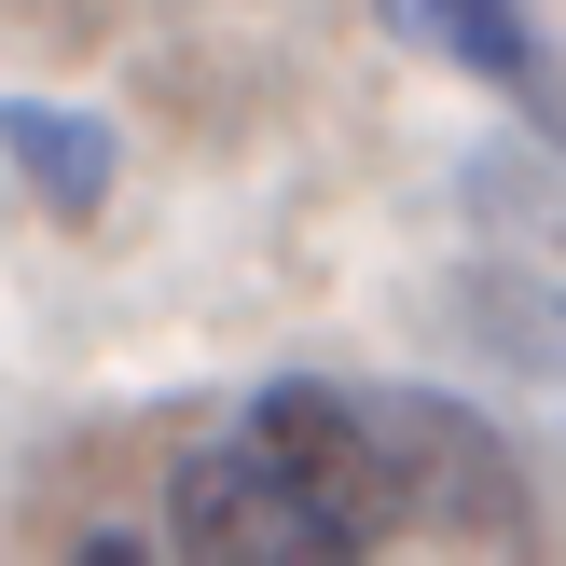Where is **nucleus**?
Returning a JSON list of instances; mask_svg holds the SVG:
<instances>
[{
    "mask_svg": "<svg viewBox=\"0 0 566 566\" xmlns=\"http://www.w3.org/2000/svg\"><path fill=\"white\" fill-rule=\"evenodd\" d=\"M166 539L180 566H374V525L332 512L318 484H304L276 442H193L180 470H166Z\"/></svg>",
    "mask_w": 566,
    "mask_h": 566,
    "instance_id": "f257e3e1",
    "label": "nucleus"
},
{
    "mask_svg": "<svg viewBox=\"0 0 566 566\" xmlns=\"http://www.w3.org/2000/svg\"><path fill=\"white\" fill-rule=\"evenodd\" d=\"M470 221H484V291L512 318V346H539L566 374V138L525 125V153H470Z\"/></svg>",
    "mask_w": 566,
    "mask_h": 566,
    "instance_id": "f03ea898",
    "label": "nucleus"
},
{
    "mask_svg": "<svg viewBox=\"0 0 566 566\" xmlns=\"http://www.w3.org/2000/svg\"><path fill=\"white\" fill-rule=\"evenodd\" d=\"M374 415H387V457H401V525L525 553V470H512V442L470 401H442V387H374Z\"/></svg>",
    "mask_w": 566,
    "mask_h": 566,
    "instance_id": "7ed1b4c3",
    "label": "nucleus"
},
{
    "mask_svg": "<svg viewBox=\"0 0 566 566\" xmlns=\"http://www.w3.org/2000/svg\"><path fill=\"white\" fill-rule=\"evenodd\" d=\"M249 442H276V457L304 470V484L332 497V512H359L374 539H401V457H387V415L374 387H332V374H276L263 401L235 415Z\"/></svg>",
    "mask_w": 566,
    "mask_h": 566,
    "instance_id": "20e7f679",
    "label": "nucleus"
},
{
    "mask_svg": "<svg viewBox=\"0 0 566 566\" xmlns=\"http://www.w3.org/2000/svg\"><path fill=\"white\" fill-rule=\"evenodd\" d=\"M387 28L401 42H429L442 70H470L497 111H525L539 138H566V83H553V42L525 0H387Z\"/></svg>",
    "mask_w": 566,
    "mask_h": 566,
    "instance_id": "39448f33",
    "label": "nucleus"
},
{
    "mask_svg": "<svg viewBox=\"0 0 566 566\" xmlns=\"http://www.w3.org/2000/svg\"><path fill=\"white\" fill-rule=\"evenodd\" d=\"M0 153H14V180L42 193L55 221H97V208H111V166H125V138H111L97 111H55V97H0Z\"/></svg>",
    "mask_w": 566,
    "mask_h": 566,
    "instance_id": "423d86ee",
    "label": "nucleus"
},
{
    "mask_svg": "<svg viewBox=\"0 0 566 566\" xmlns=\"http://www.w3.org/2000/svg\"><path fill=\"white\" fill-rule=\"evenodd\" d=\"M70 566H153V553H138V539H111V525H97V539H83Z\"/></svg>",
    "mask_w": 566,
    "mask_h": 566,
    "instance_id": "0eeeda50",
    "label": "nucleus"
}]
</instances>
